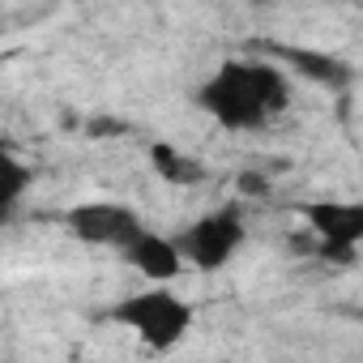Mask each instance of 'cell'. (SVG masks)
<instances>
[{
    "label": "cell",
    "mask_w": 363,
    "mask_h": 363,
    "mask_svg": "<svg viewBox=\"0 0 363 363\" xmlns=\"http://www.w3.org/2000/svg\"><path fill=\"white\" fill-rule=\"evenodd\" d=\"M30 193H35V167L18 158V150H5V158H0V218L13 223Z\"/></svg>",
    "instance_id": "obj_7"
},
{
    "label": "cell",
    "mask_w": 363,
    "mask_h": 363,
    "mask_svg": "<svg viewBox=\"0 0 363 363\" xmlns=\"http://www.w3.org/2000/svg\"><path fill=\"white\" fill-rule=\"evenodd\" d=\"M150 223L128 206V201H116V197H99V201H82L65 214V231L86 244V248H107L116 257H124V248L145 231Z\"/></svg>",
    "instance_id": "obj_5"
},
{
    "label": "cell",
    "mask_w": 363,
    "mask_h": 363,
    "mask_svg": "<svg viewBox=\"0 0 363 363\" xmlns=\"http://www.w3.org/2000/svg\"><path fill=\"white\" fill-rule=\"evenodd\" d=\"M193 103L223 133H261L282 120L295 103V82L278 60L265 56H231L223 60L193 94Z\"/></svg>",
    "instance_id": "obj_1"
},
{
    "label": "cell",
    "mask_w": 363,
    "mask_h": 363,
    "mask_svg": "<svg viewBox=\"0 0 363 363\" xmlns=\"http://www.w3.org/2000/svg\"><path fill=\"white\" fill-rule=\"evenodd\" d=\"M248 244V218L244 206H214L197 214L189 227L175 231V248L189 269L197 274H223Z\"/></svg>",
    "instance_id": "obj_3"
},
{
    "label": "cell",
    "mask_w": 363,
    "mask_h": 363,
    "mask_svg": "<svg viewBox=\"0 0 363 363\" xmlns=\"http://www.w3.org/2000/svg\"><path fill=\"white\" fill-rule=\"evenodd\" d=\"M150 162H154V171L162 179H171V184H179V189H189V184H197V179H201V162L189 158L184 150L167 145V141H154L150 145Z\"/></svg>",
    "instance_id": "obj_8"
},
{
    "label": "cell",
    "mask_w": 363,
    "mask_h": 363,
    "mask_svg": "<svg viewBox=\"0 0 363 363\" xmlns=\"http://www.w3.org/2000/svg\"><path fill=\"white\" fill-rule=\"evenodd\" d=\"M60 363H82V359H60Z\"/></svg>",
    "instance_id": "obj_9"
},
{
    "label": "cell",
    "mask_w": 363,
    "mask_h": 363,
    "mask_svg": "<svg viewBox=\"0 0 363 363\" xmlns=\"http://www.w3.org/2000/svg\"><path fill=\"white\" fill-rule=\"evenodd\" d=\"M120 261L133 265L150 286H171L179 274L189 269L184 257H179V248H175V235H162V231H154V227H145V231L124 248Z\"/></svg>",
    "instance_id": "obj_6"
},
{
    "label": "cell",
    "mask_w": 363,
    "mask_h": 363,
    "mask_svg": "<svg viewBox=\"0 0 363 363\" xmlns=\"http://www.w3.org/2000/svg\"><path fill=\"white\" fill-rule=\"evenodd\" d=\"M120 329H128L145 350L154 354H171L189 342L193 325H197V308L193 299H184L175 286H141L133 295H124L111 312H107Z\"/></svg>",
    "instance_id": "obj_2"
},
{
    "label": "cell",
    "mask_w": 363,
    "mask_h": 363,
    "mask_svg": "<svg viewBox=\"0 0 363 363\" xmlns=\"http://www.w3.org/2000/svg\"><path fill=\"white\" fill-rule=\"evenodd\" d=\"M303 218V235L308 240V257L333 269H346L359 261L363 252V201H303L299 206Z\"/></svg>",
    "instance_id": "obj_4"
}]
</instances>
